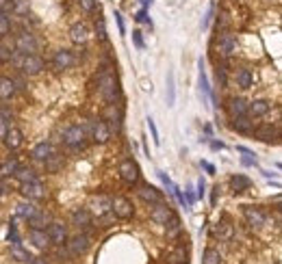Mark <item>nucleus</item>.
I'll use <instances>...</instances> for the list:
<instances>
[{
	"label": "nucleus",
	"instance_id": "1",
	"mask_svg": "<svg viewBox=\"0 0 282 264\" xmlns=\"http://www.w3.org/2000/svg\"><path fill=\"white\" fill-rule=\"evenodd\" d=\"M93 80H96V91H98L100 98H102L106 104H113L115 98L120 95L118 80H115V76L108 70H102V72H98Z\"/></svg>",
	"mask_w": 282,
	"mask_h": 264
},
{
	"label": "nucleus",
	"instance_id": "2",
	"mask_svg": "<svg viewBox=\"0 0 282 264\" xmlns=\"http://www.w3.org/2000/svg\"><path fill=\"white\" fill-rule=\"evenodd\" d=\"M87 128L81 126V123H72V126L63 128L61 132V141L68 145V148H74V150H83L87 145Z\"/></svg>",
	"mask_w": 282,
	"mask_h": 264
},
{
	"label": "nucleus",
	"instance_id": "3",
	"mask_svg": "<svg viewBox=\"0 0 282 264\" xmlns=\"http://www.w3.org/2000/svg\"><path fill=\"white\" fill-rule=\"evenodd\" d=\"M215 50L217 54H219V58H230L237 54L239 50V39L237 35L233 31H226V33H219L215 39Z\"/></svg>",
	"mask_w": 282,
	"mask_h": 264
},
{
	"label": "nucleus",
	"instance_id": "4",
	"mask_svg": "<svg viewBox=\"0 0 282 264\" xmlns=\"http://www.w3.org/2000/svg\"><path fill=\"white\" fill-rule=\"evenodd\" d=\"M16 50L18 52H24V54H37L39 50V39L35 37V35L31 31H20L16 35Z\"/></svg>",
	"mask_w": 282,
	"mask_h": 264
},
{
	"label": "nucleus",
	"instance_id": "5",
	"mask_svg": "<svg viewBox=\"0 0 282 264\" xmlns=\"http://www.w3.org/2000/svg\"><path fill=\"white\" fill-rule=\"evenodd\" d=\"M102 119L111 126V130L120 132L122 128V121H124V108H122V104H106L104 111H102Z\"/></svg>",
	"mask_w": 282,
	"mask_h": 264
},
{
	"label": "nucleus",
	"instance_id": "6",
	"mask_svg": "<svg viewBox=\"0 0 282 264\" xmlns=\"http://www.w3.org/2000/svg\"><path fill=\"white\" fill-rule=\"evenodd\" d=\"M89 247H91V236L85 232H78L68 240V249L72 255H83L89 251Z\"/></svg>",
	"mask_w": 282,
	"mask_h": 264
},
{
	"label": "nucleus",
	"instance_id": "7",
	"mask_svg": "<svg viewBox=\"0 0 282 264\" xmlns=\"http://www.w3.org/2000/svg\"><path fill=\"white\" fill-rule=\"evenodd\" d=\"M46 63L39 54H24V61H22V74L24 76H37L43 72Z\"/></svg>",
	"mask_w": 282,
	"mask_h": 264
},
{
	"label": "nucleus",
	"instance_id": "8",
	"mask_svg": "<svg viewBox=\"0 0 282 264\" xmlns=\"http://www.w3.org/2000/svg\"><path fill=\"white\" fill-rule=\"evenodd\" d=\"M226 111L230 115V119H237V117H245L250 113V102H245L243 98L239 95H233L228 102H226Z\"/></svg>",
	"mask_w": 282,
	"mask_h": 264
},
{
	"label": "nucleus",
	"instance_id": "9",
	"mask_svg": "<svg viewBox=\"0 0 282 264\" xmlns=\"http://www.w3.org/2000/svg\"><path fill=\"white\" fill-rule=\"evenodd\" d=\"M74 63H76V56H74V52H72V50L61 48V50H57V52L52 54V68H54L57 72L70 70Z\"/></svg>",
	"mask_w": 282,
	"mask_h": 264
},
{
	"label": "nucleus",
	"instance_id": "10",
	"mask_svg": "<svg viewBox=\"0 0 282 264\" xmlns=\"http://www.w3.org/2000/svg\"><path fill=\"white\" fill-rule=\"evenodd\" d=\"M89 208L93 215L98 217H104L108 212H113V200L108 195H93L91 202H89Z\"/></svg>",
	"mask_w": 282,
	"mask_h": 264
},
{
	"label": "nucleus",
	"instance_id": "11",
	"mask_svg": "<svg viewBox=\"0 0 282 264\" xmlns=\"http://www.w3.org/2000/svg\"><path fill=\"white\" fill-rule=\"evenodd\" d=\"M91 139L96 143H108L111 139V126L104 119H91Z\"/></svg>",
	"mask_w": 282,
	"mask_h": 264
},
{
	"label": "nucleus",
	"instance_id": "12",
	"mask_svg": "<svg viewBox=\"0 0 282 264\" xmlns=\"http://www.w3.org/2000/svg\"><path fill=\"white\" fill-rule=\"evenodd\" d=\"M118 171H120V178L124 180V182H128V184H135V182H139V167H137L135 160H130V158L122 160Z\"/></svg>",
	"mask_w": 282,
	"mask_h": 264
},
{
	"label": "nucleus",
	"instance_id": "13",
	"mask_svg": "<svg viewBox=\"0 0 282 264\" xmlns=\"http://www.w3.org/2000/svg\"><path fill=\"white\" fill-rule=\"evenodd\" d=\"M48 234H50V240H52V245H68V225L63 221H52L48 225Z\"/></svg>",
	"mask_w": 282,
	"mask_h": 264
},
{
	"label": "nucleus",
	"instance_id": "14",
	"mask_svg": "<svg viewBox=\"0 0 282 264\" xmlns=\"http://www.w3.org/2000/svg\"><path fill=\"white\" fill-rule=\"evenodd\" d=\"M230 130L239 132V135H254L256 132V123H254V117L245 115V117H237L230 123Z\"/></svg>",
	"mask_w": 282,
	"mask_h": 264
},
{
	"label": "nucleus",
	"instance_id": "15",
	"mask_svg": "<svg viewBox=\"0 0 282 264\" xmlns=\"http://www.w3.org/2000/svg\"><path fill=\"white\" fill-rule=\"evenodd\" d=\"M113 212H115V217L118 219H124L126 221V219H130L135 215V208H133V204H130L126 197L120 195V197H115L113 200Z\"/></svg>",
	"mask_w": 282,
	"mask_h": 264
},
{
	"label": "nucleus",
	"instance_id": "16",
	"mask_svg": "<svg viewBox=\"0 0 282 264\" xmlns=\"http://www.w3.org/2000/svg\"><path fill=\"white\" fill-rule=\"evenodd\" d=\"M233 234H235V227L228 219H221V221H217L213 225V236L217 240H221V243H228V240L233 238Z\"/></svg>",
	"mask_w": 282,
	"mask_h": 264
},
{
	"label": "nucleus",
	"instance_id": "17",
	"mask_svg": "<svg viewBox=\"0 0 282 264\" xmlns=\"http://www.w3.org/2000/svg\"><path fill=\"white\" fill-rule=\"evenodd\" d=\"M20 190H22V195H24L26 200H41V197L46 195V188H43V184L39 180L24 182V184H20Z\"/></svg>",
	"mask_w": 282,
	"mask_h": 264
},
{
	"label": "nucleus",
	"instance_id": "18",
	"mask_svg": "<svg viewBox=\"0 0 282 264\" xmlns=\"http://www.w3.org/2000/svg\"><path fill=\"white\" fill-rule=\"evenodd\" d=\"M172 219H174V210H172L165 202L156 204L154 210H152V221L158 223V225H167V223L172 221Z\"/></svg>",
	"mask_w": 282,
	"mask_h": 264
},
{
	"label": "nucleus",
	"instance_id": "19",
	"mask_svg": "<svg viewBox=\"0 0 282 264\" xmlns=\"http://www.w3.org/2000/svg\"><path fill=\"white\" fill-rule=\"evenodd\" d=\"M137 195H139L146 204H152V206H156V204H161V202H163L161 190L154 188V186H150V184H141L139 190H137Z\"/></svg>",
	"mask_w": 282,
	"mask_h": 264
},
{
	"label": "nucleus",
	"instance_id": "20",
	"mask_svg": "<svg viewBox=\"0 0 282 264\" xmlns=\"http://www.w3.org/2000/svg\"><path fill=\"white\" fill-rule=\"evenodd\" d=\"M70 39L72 43H76V46H83V43L89 41V28L83 22H76V24H72L70 28Z\"/></svg>",
	"mask_w": 282,
	"mask_h": 264
},
{
	"label": "nucleus",
	"instance_id": "21",
	"mask_svg": "<svg viewBox=\"0 0 282 264\" xmlns=\"http://www.w3.org/2000/svg\"><path fill=\"white\" fill-rule=\"evenodd\" d=\"M91 221H93L91 208H76L72 212V225H76L78 230H81V227H89Z\"/></svg>",
	"mask_w": 282,
	"mask_h": 264
},
{
	"label": "nucleus",
	"instance_id": "22",
	"mask_svg": "<svg viewBox=\"0 0 282 264\" xmlns=\"http://www.w3.org/2000/svg\"><path fill=\"white\" fill-rule=\"evenodd\" d=\"M235 85L239 87V89L248 91L252 85H254V74H252V70L248 68H239L235 70Z\"/></svg>",
	"mask_w": 282,
	"mask_h": 264
},
{
	"label": "nucleus",
	"instance_id": "23",
	"mask_svg": "<svg viewBox=\"0 0 282 264\" xmlns=\"http://www.w3.org/2000/svg\"><path fill=\"white\" fill-rule=\"evenodd\" d=\"M52 154H54L52 145L46 143V141H39V143L31 150V158L35 160V163H46V160H48L50 156H52Z\"/></svg>",
	"mask_w": 282,
	"mask_h": 264
},
{
	"label": "nucleus",
	"instance_id": "24",
	"mask_svg": "<svg viewBox=\"0 0 282 264\" xmlns=\"http://www.w3.org/2000/svg\"><path fill=\"white\" fill-rule=\"evenodd\" d=\"M243 217H245V221H248V225L252 227H263L267 225V215L263 210H258V208H245L243 210Z\"/></svg>",
	"mask_w": 282,
	"mask_h": 264
},
{
	"label": "nucleus",
	"instance_id": "25",
	"mask_svg": "<svg viewBox=\"0 0 282 264\" xmlns=\"http://www.w3.org/2000/svg\"><path fill=\"white\" fill-rule=\"evenodd\" d=\"M269 111H271V102L258 98V100H252V102H250V113H248V115L254 117V119H258V117H265Z\"/></svg>",
	"mask_w": 282,
	"mask_h": 264
},
{
	"label": "nucleus",
	"instance_id": "26",
	"mask_svg": "<svg viewBox=\"0 0 282 264\" xmlns=\"http://www.w3.org/2000/svg\"><path fill=\"white\" fill-rule=\"evenodd\" d=\"M37 210H39V208L33 204V200H24V202H20L18 206H16L18 217H20V219H24V221H28V219H31Z\"/></svg>",
	"mask_w": 282,
	"mask_h": 264
},
{
	"label": "nucleus",
	"instance_id": "27",
	"mask_svg": "<svg viewBox=\"0 0 282 264\" xmlns=\"http://www.w3.org/2000/svg\"><path fill=\"white\" fill-rule=\"evenodd\" d=\"M16 91H18V87H16V83H13V78L3 76V80H0V98L7 102L16 95Z\"/></svg>",
	"mask_w": 282,
	"mask_h": 264
},
{
	"label": "nucleus",
	"instance_id": "28",
	"mask_svg": "<svg viewBox=\"0 0 282 264\" xmlns=\"http://www.w3.org/2000/svg\"><path fill=\"white\" fill-rule=\"evenodd\" d=\"M50 217L46 215L43 210H37L35 215L28 219V225H31V230H46V225H50Z\"/></svg>",
	"mask_w": 282,
	"mask_h": 264
},
{
	"label": "nucleus",
	"instance_id": "29",
	"mask_svg": "<svg viewBox=\"0 0 282 264\" xmlns=\"http://www.w3.org/2000/svg\"><path fill=\"white\" fill-rule=\"evenodd\" d=\"M31 243L37 249H46L52 240H50V234L46 230H31Z\"/></svg>",
	"mask_w": 282,
	"mask_h": 264
},
{
	"label": "nucleus",
	"instance_id": "30",
	"mask_svg": "<svg viewBox=\"0 0 282 264\" xmlns=\"http://www.w3.org/2000/svg\"><path fill=\"white\" fill-rule=\"evenodd\" d=\"M254 135H256L258 141L269 143L271 139H276V137H278V128H276V126H269V123H267V126H258Z\"/></svg>",
	"mask_w": 282,
	"mask_h": 264
},
{
	"label": "nucleus",
	"instance_id": "31",
	"mask_svg": "<svg viewBox=\"0 0 282 264\" xmlns=\"http://www.w3.org/2000/svg\"><path fill=\"white\" fill-rule=\"evenodd\" d=\"M3 143L7 145V148H11V150L20 148V145H22V132H20V128L13 126L9 132H7V137L3 139Z\"/></svg>",
	"mask_w": 282,
	"mask_h": 264
},
{
	"label": "nucleus",
	"instance_id": "32",
	"mask_svg": "<svg viewBox=\"0 0 282 264\" xmlns=\"http://www.w3.org/2000/svg\"><path fill=\"white\" fill-rule=\"evenodd\" d=\"M250 186H252L250 178H245V175H241V173H237V175L230 178V188H233L235 193H243V190H248Z\"/></svg>",
	"mask_w": 282,
	"mask_h": 264
},
{
	"label": "nucleus",
	"instance_id": "33",
	"mask_svg": "<svg viewBox=\"0 0 282 264\" xmlns=\"http://www.w3.org/2000/svg\"><path fill=\"white\" fill-rule=\"evenodd\" d=\"M20 167H22V165L18 163V158H5V160H3V178L16 175Z\"/></svg>",
	"mask_w": 282,
	"mask_h": 264
},
{
	"label": "nucleus",
	"instance_id": "34",
	"mask_svg": "<svg viewBox=\"0 0 282 264\" xmlns=\"http://www.w3.org/2000/svg\"><path fill=\"white\" fill-rule=\"evenodd\" d=\"M202 264H223V258H221V253L217 251V249L208 247L204 251V255H202Z\"/></svg>",
	"mask_w": 282,
	"mask_h": 264
},
{
	"label": "nucleus",
	"instance_id": "35",
	"mask_svg": "<svg viewBox=\"0 0 282 264\" xmlns=\"http://www.w3.org/2000/svg\"><path fill=\"white\" fill-rule=\"evenodd\" d=\"M16 178L20 180V184H24V182H35V180H39L37 173H35V169H31V167H20L18 173H16Z\"/></svg>",
	"mask_w": 282,
	"mask_h": 264
},
{
	"label": "nucleus",
	"instance_id": "36",
	"mask_svg": "<svg viewBox=\"0 0 282 264\" xmlns=\"http://www.w3.org/2000/svg\"><path fill=\"white\" fill-rule=\"evenodd\" d=\"M230 26H233V20H230L228 11H219V16H217V31L226 33V31H230Z\"/></svg>",
	"mask_w": 282,
	"mask_h": 264
},
{
	"label": "nucleus",
	"instance_id": "37",
	"mask_svg": "<svg viewBox=\"0 0 282 264\" xmlns=\"http://www.w3.org/2000/svg\"><path fill=\"white\" fill-rule=\"evenodd\" d=\"M11 258H13V260H18V262H26V264L31 262V255H28L26 249H22V243L11 247Z\"/></svg>",
	"mask_w": 282,
	"mask_h": 264
},
{
	"label": "nucleus",
	"instance_id": "38",
	"mask_svg": "<svg viewBox=\"0 0 282 264\" xmlns=\"http://www.w3.org/2000/svg\"><path fill=\"white\" fill-rule=\"evenodd\" d=\"M43 167H46V171L54 173V171H59L61 167H63V158L61 156H54V154H52V156H50L46 163H43Z\"/></svg>",
	"mask_w": 282,
	"mask_h": 264
},
{
	"label": "nucleus",
	"instance_id": "39",
	"mask_svg": "<svg viewBox=\"0 0 282 264\" xmlns=\"http://www.w3.org/2000/svg\"><path fill=\"white\" fill-rule=\"evenodd\" d=\"M78 7H81V11L85 16H91L96 11V0H78Z\"/></svg>",
	"mask_w": 282,
	"mask_h": 264
},
{
	"label": "nucleus",
	"instance_id": "40",
	"mask_svg": "<svg viewBox=\"0 0 282 264\" xmlns=\"http://www.w3.org/2000/svg\"><path fill=\"white\" fill-rule=\"evenodd\" d=\"M172 264H185L187 262V251H185V247H178L176 251L172 253Z\"/></svg>",
	"mask_w": 282,
	"mask_h": 264
},
{
	"label": "nucleus",
	"instance_id": "41",
	"mask_svg": "<svg viewBox=\"0 0 282 264\" xmlns=\"http://www.w3.org/2000/svg\"><path fill=\"white\" fill-rule=\"evenodd\" d=\"M9 13L7 11H3V18H0V31H3V39L9 35V31H11V22H9Z\"/></svg>",
	"mask_w": 282,
	"mask_h": 264
},
{
	"label": "nucleus",
	"instance_id": "42",
	"mask_svg": "<svg viewBox=\"0 0 282 264\" xmlns=\"http://www.w3.org/2000/svg\"><path fill=\"white\" fill-rule=\"evenodd\" d=\"M178 234H180V221H178L176 217H174L172 221L167 223V236L174 238V236H178Z\"/></svg>",
	"mask_w": 282,
	"mask_h": 264
},
{
	"label": "nucleus",
	"instance_id": "43",
	"mask_svg": "<svg viewBox=\"0 0 282 264\" xmlns=\"http://www.w3.org/2000/svg\"><path fill=\"white\" fill-rule=\"evenodd\" d=\"M96 37L100 41H106V26H104V20H96Z\"/></svg>",
	"mask_w": 282,
	"mask_h": 264
},
{
	"label": "nucleus",
	"instance_id": "44",
	"mask_svg": "<svg viewBox=\"0 0 282 264\" xmlns=\"http://www.w3.org/2000/svg\"><path fill=\"white\" fill-rule=\"evenodd\" d=\"M16 54V52H11V48H9V43H7L5 39H3V48H0V58H3V63H7L9 58Z\"/></svg>",
	"mask_w": 282,
	"mask_h": 264
},
{
	"label": "nucleus",
	"instance_id": "45",
	"mask_svg": "<svg viewBox=\"0 0 282 264\" xmlns=\"http://www.w3.org/2000/svg\"><path fill=\"white\" fill-rule=\"evenodd\" d=\"M217 83H219L221 87L228 85V70L226 68H219V65H217Z\"/></svg>",
	"mask_w": 282,
	"mask_h": 264
},
{
	"label": "nucleus",
	"instance_id": "46",
	"mask_svg": "<svg viewBox=\"0 0 282 264\" xmlns=\"http://www.w3.org/2000/svg\"><path fill=\"white\" fill-rule=\"evenodd\" d=\"M13 190V182L9 178H3V197H7Z\"/></svg>",
	"mask_w": 282,
	"mask_h": 264
},
{
	"label": "nucleus",
	"instance_id": "47",
	"mask_svg": "<svg viewBox=\"0 0 282 264\" xmlns=\"http://www.w3.org/2000/svg\"><path fill=\"white\" fill-rule=\"evenodd\" d=\"M167 93H170V95H167V102H170V106H172V104H174V78H172V76H170V80H167Z\"/></svg>",
	"mask_w": 282,
	"mask_h": 264
},
{
	"label": "nucleus",
	"instance_id": "48",
	"mask_svg": "<svg viewBox=\"0 0 282 264\" xmlns=\"http://www.w3.org/2000/svg\"><path fill=\"white\" fill-rule=\"evenodd\" d=\"M148 128L152 132V137H154V141L158 143V130H156V126H154V121H152V119H148Z\"/></svg>",
	"mask_w": 282,
	"mask_h": 264
},
{
	"label": "nucleus",
	"instance_id": "49",
	"mask_svg": "<svg viewBox=\"0 0 282 264\" xmlns=\"http://www.w3.org/2000/svg\"><path fill=\"white\" fill-rule=\"evenodd\" d=\"M13 83H16L18 91H24V89H26V87H24V80H22V78H13Z\"/></svg>",
	"mask_w": 282,
	"mask_h": 264
},
{
	"label": "nucleus",
	"instance_id": "50",
	"mask_svg": "<svg viewBox=\"0 0 282 264\" xmlns=\"http://www.w3.org/2000/svg\"><path fill=\"white\" fill-rule=\"evenodd\" d=\"M28 264H48V260L46 258H31V262Z\"/></svg>",
	"mask_w": 282,
	"mask_h": 264
},
{
	"label": "nucleus",
	"instance_id": "51",
	"mask_svg": "<svg viewBox=\"0 0 282 264\" xmlns=\"http://www.w3.org/2000/svg\"><path fill=\"white\" fill-rule=\"evenodd\" d=\"M135 43H137V48H143V41L139 37V33H135Z\"/></svg>",
	"mask_w": 282,
	"mask_h": 264
},
{
	"label": "nucleus",
	"instance_id": "52",
	"mask_svg": "<svg viewBox=\"0 0 282 264\" xmlns=\"http://www.w3.org/2000/svg\"><path fill=\"white\" fill-rule=\"evenodd\" d=\"M278 167H280V169H282V165H278Z\"/></svg>",
	"mask_w": 282,
	"mask_h": 264
},
{
	"label": "nucleus",
	"instance_id": "53",
	"mask_svg": "<svg viewBox=\"0 0 282 264\" xmlns=\"http://www.w3.org/2000/svg\"><path fill=\"white\" fill-rule=\"evenodd\" d=\"M280 210H282V204H280Z\"/></svg>",
	"mask_w": 282,
	"mask_h": 264
}]
</instances>
